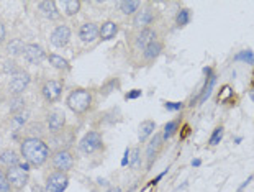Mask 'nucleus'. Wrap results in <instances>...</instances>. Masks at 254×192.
<instances>
[{
	"mask_svg": "<svg viewBox=\"0 0 254 192\" xmlns=\"http://www.w3.org/2000/svg\"><path fill=\"white\" fill-rule=\"evenodd\" d=\"M20 154L30 166L40 168L51 156V148L43 138L25 136L20 141Z\"/></svg>",
	"mask_w": 254,
	"mask_h": 192,
	"instance_id": "f257e3e1",
	"label": "nucleus"
},
{
	"mask_svg": "<svg viewBox=\"0 0 254 192\" xmlns=\"http://www.w3.org/2000/svg\"><path fill=\"white\" fill-rule=\"evenodd\" d=\"M66 104L74 114L82 115L92 107V94L87 89H74L72 92H69Z\"/></svg>",
	"mask_w": 254,
	"mask_h": 192,
	"instance_id": "f03ea898",
	"label": "nucleus"
},
{
	"mask_svg": "<svg viewBox=\"0 0 254 192\" xmlns=\"http://www.w3.org/2000/svg\"><path fill=\"white\" fill-rule=\"evenodd\" d=\"M30 164L28 163H20L18 166H13V168H8L5 173H7V178L10 181V184H12L13 191H21L26 186L30 179Z\"/></svg>",
	"mask_w": 254,
	"mask_h": 192,
	"instance_id": "7ed1b4c3",
	"label": "nucleus"
},
{
	"mask_svg": "<svg viewBox=\"0 0 254 192\" xmlns=\"http://www.w3.org/2000/svg\"><path fill=\"white\" fill-rule=\"evenodd\" d=\"M51 166L58 173H67L74 168V156L69 149H58L51 156Z\"/></svg>",
	"mask_w": 254,
	"mask_h": 192,
	"instance_id": "20e7f679",
	"label": "nucleus"
},
{
	"mask_svg": "<svg viewBox=\"0 0 254 192\" xmlns=\"http://www.w3.org/2000/svg\"><path fill=\"white\" fill-rule=\"evenodd\" d=\"M104 146V140L99 131H87L82 136V140L79 141V149L84 154H92Z\"/></svg>",
	"mask_w": 254,
	"mask_h": 192,
	"instance_id": "39448f33",
	"label": "nucleus"
},
{
	"mask_svg": "<svg viewBox=\"0 0 254 192\" xmlns=\"http://www.w3.org/2000/svg\"><path fill=\"white\" fill-rule=\"evenodd\" d=\"M30 81H31L30 74L26 71H23V69L18 71L17 74H13V76L10 77V81H8L10 94H12V95H21L26 90V87L30 85Z\"/></svg>",
	"mask_w": 254,
	"mask_h": 192,
	"instance_id": "423d86ee",
	"label": "nucleus"
},
{
	"mask_svg": "<svg viewBox=\"0 0 254 192\" xmlns=\"http://www.w3.org/2000/svg\"><path fill=\"white\" fill-rule=\"evenodd\" d=\"M69 186V178L66 173H58V171H53V173L46 178V186L45 189L46 192H64Z\"/></svg>",
	"mask_w": 254,
	"mask_h": 192,
	"instance_id": "0eeeda50",
	"label": "nucleus"
},
{
	"mask_svg": "<svg viewBox=\"0 0 254 192\" xmlns=\"http://www.w3.org/2000/svg\"><path fill=\"white\" fill-rule=\"evenodd\" d=\"M66 127V117H64L63 112L59 110H53L46 115V130L53 133V135H58L61 133Z\"/></svg>",
	"mask_w": 254,
	"mask_h": 192,
	"instance_id": "6e6552de",
	"label": "nucleus"
},
{
	"mask_svg": "<svg viewBox=\"0 0 254 192\" xmlns=\"http://www.w3.org/2000/svg\"><path fill=\"white\" fill-rule=\"evenodd\" d=\"M41 94L46 102H58L63 94V82L61 81H46L41 87Z\"/></svg>",
	"mask_w": 254,
	"mask_h": 192,
	"instance_id": "1a4fd4ad",
	"label": "nucleus"
},
{
	"mask_svg": "<svg viewBox=\"0 0 254 192\" xmlns=\"http://www.w3.org/2000/svg\"><path fill=\"white\" fill-rule=\"evenodd\" d=\"M50 41L53 46L64 48L67 46V43L71 41V28L67 25H58L55 30L51 31Z\"/></svg>",
	"mask_w": 254,
	"mask_h": 192,
	"instance_id": "9d476101",
	"label": "nucleus"
},
{
	"mask_svg": "<svg viewBox=\"0 0 254 192\" xmlns=\"http://www.w3.org/2000/svg\"><path fill=\"white\" fill-rule=\"evenodd\" d=\"M161 146H163V135L156 133L154 138H151L148 146H146V166H148V169L153 166V163L156 161V158H158Z\"/></svg>",
	"mask_w": 254,
	"mask_h": 192,
	"instance_id": "9b49d317",
	"label": "nucleus"
},
{
	"mask_svg": "<svg viewBox=\"0 0 254 192\" xmlns=\"http://www.w3.org/2000/svg\"><path fill=\"white\" fill-rule=\"evenodd\" d=\"M23 60L30 64H40L43 60L46 58V53L45 50L40 46V45H35V43H28L25 46V51H23Z\"/></svg>",
	"mask_w": 254,
	"mask_h": 192,
	"instance_id": "f8f14e48",
	"label": "nucleus"
},
{
	"mask_svg": "<svg viewBox=\"0 0 254 192\" xmlns=\"http://www.w3.org/2000/svg\"><path fill=\"white\" fill-rule=\"evenodd\" d=\"M153 20H154V10L151 7H146V8L138 10V12L134 13L133 26L134 28H139V30L148 28V25L153 23Z\"/></svg>",
	"mask_w": 254,
	"mask_h": 192,
	"instance_id": "ddd939ff",
	"label": "nucleus"
},
{
	"mask_svg": "<svg viewBox=\"0 0 254 192\" xmlns=\"http://www.w3.org/2000/svg\"><path fill=\"white\" fill-rule=\"evenodd\" d=\"M158 41V33H156V30L153 28H143L139 30V33L136 35V38H134V43H136V46L139 50H146L149 45H153V43Z\"/></svg>",
	"mask_w": 254,
	"mask_h": 192,
	"instance_id": "4468645a",
	"label": "nucleus"
},
{
	"mask_svg": "<svg viewBox=\"0 0 254 192\" xmlns=\"http://www.w3.org/2000/svg\"><path fill=\"white\" fill-rule=\"evenodd\" d=\"M38 8L43 13V17H46L48 20H59L61 18V12L58 10V3L55 0H43L38 3Z\"/></svg>",
	"mask_w": 254,
	"mask_h": 192,
	"instance_id": "2eb2a0df",
	"label": "nucleus"
},
{
	"mask_svg": "<svg viewBox=\"0 0 254 192\" xmlns=\"http://www.w3.org/2000/svg\"><path fill=\"white\" fill-rule=\"evenodd\" d=\"M79 38L84 43H92L99 38V26L95 23H84L79 28Z\"/></svg>",
	"mask_w": 254,
	"mask_h": 192,
	"instance_id": "dca6fc26",
	"label": "nucleus"
},
{
	"mask_svg": "<svg viewBox=\"0 0 254 192\" xmlns=\"http://www.w3.org/2000/svg\"><path fill=\"white\" fill-rule=\"evenodd\" d=\"M0 164L5 168H13V166H18L20 164V156L18 153L15 151V149H3V151H0Z\"/></svg>",
	"mask_w": 254,
	"mask_h": 192,
	"instance_id": "f3484780",
	"label": "nucleus"
},
{
	"mask_svg": "<svg viewBox=\"0 0 254 192\" xmlns=\"http://www.w3.org/2000/svg\"><path fill=\"white\" fill-rule=\"evenodd\" d=\"M118 33V25L115 21H105V23H102V26L99 28V36L104 41H109L112 38H115V35Z\"/></svg>",
	"mask_w": 254,
	"mask_h": 192,
	"instance_id": "a211bd4d",
	"label": "nucleus"
},
{
	"mask_svg": "<svg viewBox=\"0 0 254 192\" xmlns=\"http://www.w3.org/2000/svg\"><path fill=\"white\" fill-rule=\"evenodd\" d=\"M215 85H217V76H215V74H210V76H207V81H205V85H203L202 92H200V97H198L200 104H203L205 100H207L210 95H212Z\"/></svg>",
	"mask_w": 254,
	"mask_h": 192,
	"instance_id": "6ab92c4d",
	"label": "nucleus"
},
{
	"mask_svg": "<svg viewBox=\"0 0 254 192\" xmlns=\"http://www.w3.org/2000/svg\"><path fill=\"white\" fill-rule=\"evenodd\" d=\"M154 130H156V124H154L153 120H144V122H141V125H139V131H138L139 141L144 143L149 136H153Z\"/></svg>",
	"mask_w": 254,
	"mask_h": 192,
	"instance_id": "aec40b11",
	"label": "nucleus"
},
{
	"mask_svg": "<svg viewBox=\"0 0 254 192\" xmlns=\"http://www.w3.org/2000/svg\"><path fill=\"white\" fill-rule=\"evenodd\" d=\"M25 46H26V43H23V40H20V38L10 40V43L7 45V55L12 56V58L21 56L25 51Z\"/></svg>",
	"mask_w": 254,
	"mask_h": 192,
	"instance_id": "412c9836",
	"label": "nucleus"
},
{
	"mask_svg": "<svg viewBox=\"0 0 254 192\" xmlns=\"http://www.w3.org/2000/svg\"><path fill=\"white\" fill-rule=\"evenodd\" d=\"M161 51H163V43L156 41L153 45H149L146 50H143V58L146 61H154L161 55Z\"/></svg>",
	"mask_w": 254,
	"mask_h": 192,
	"instance_id": "4be33fe9",
	"label": "nucleus"
},
{
	"mask_svg": "<svg viewBox=\"0 0 254 192\" xmlns=\"http://www.w3.org/2000/svg\"><path fill=\"white\" fill-rule=\"evenodd\" d=\"M8 110L12 115L23 112L25 110V99L21 97V95H12L8 100Z\"/></svg>",
	"mask_w": 254,
	"mask_h": 192,
	"instance_id": "5701e85b",
	"label": "nucleus"
},
{
	"mask_svg": "<svg viewBox=\"0 0 254 192\" xmlns=\"http://www.w3.org/2000/svg\"><path fill=\"white\" fill-rule=\"evenodd\" d=\"M141 7V2L138 0H125V2H120V12L123 15H134Z\"/></svg>",
	"mask_w": 254,
	"mask_h": 192,
	"instance_id": "b1692460",
	"label": "nucleus"
},
{
	"mask_svg": "<svg viewBox=\"0 0 254 192\" xmlns=\"http://www.w3.org/2000/svg\"><path fill=\"white\" fill-rule=\"evenodd\" d=\"M48 61H50V64L53 67L59 69V71H69V63H67V60H64L63 56L50 55V56H48Z\"/></svg>",
	"mask_w": 254,
	"mask_h": 192,
	"instance_id": "393cba45",
	"label": "nucleus"
},
{
	"mask_svg": "<svg viewBox=\"0 0 254 192\" xmlns=\"http://www.w3.org/2000/svg\"><path fill=\"white\" fill-rule=\"evenodd\" d=\"M80 5H82V3H80L79 0H64V2H63L64 13H66L67 17H74V15L79 13Z\"/></svg>",
	"mask_w": 254,
	"mask_h": 192,
	"instance_id": "a878e982",
	"label": "nucleus"
},
{
	"mask_svg": "<svg viewBox=\"0 0 254 192\" xmlns=\"http://www.w3.org/2000/svg\"><path fill=\"white\" fill-rule=\"evenodd\" d=\"M28 117L30 114L26 110L20 112V114H15L12 117V125L15 127V130H21V128L26 125V122H28Z\"/></svg>",
	"mask_w": 254,
	"mask_h": 192,
	"instance_id": "bb28decb",
	"label": "nucleus"
},
{
	"mask_svg": "<svg viewBox=\"0 0 254 192\" xmlns=\"http://www.w3.org/2000/svg\"><path fill=\"white\" fill-rule=\"evenodd\" d=\"M177 128H179V120L167 122V124L164 125V130H163V141L169 140L171 136H174L176 133H177Z\"/></svg>",
	"mask_w": 254,
	"mask_h": 192,
	"instance_id": "cd10ccee",
	"label": "nucleus"
},
{
	"mask_svg": "<svg viewBox=\"0 0 254 192\" xmlns=\"http://www.w3.org/2000/svg\"><path fill=\"white\" fill-rule=\"evenodd\" d=\"M128 166L131 169H139V166H141V149L139 148L131 149V156H129Z\"/></svg>",
	"mask_w": 254,
	"mask_h": 192,
	"instance_id": "c85d7f7f",
	"label": "nucleus"
},
{
	"mask_svg": "<svg viewBox=\"0 0 254 192\" xmlns=\"http://www.w3.org/2000/svg\"><path fill=\"white\" fill-rule=\"evenodd\" d=\"M223 133H225V128L223 127H217V128H215L213 133L208 138V145L210 146H217L218 143L223 140Z\"/></svg>",
	"mask_w": 254,
	"mask_h": 192,
	"instance_id": "c756f323",
	"label": "nucleus"
},
{
	"mask_svg": "<svg viewBox=\"0 0 254 192\" xmlns=\"http://www.w3.org/2000/svg\"><path fill=\"white\" fill-rule=\"evenodd\" d=\"M189 21H190V10L189 8H181L179 10V13H177V17H176V23L177 26H186Z\"/></svg>",
	"mask_w": 254,
	"mask_h": 192,
	"instance_id": "7c9ffc66",
	"label": "nucleus"
},
{
	"mask_svg": "<svg viewBox=\"0 0 254 192\" xmlns=\"http://www.w3.org/2000/svg\"><path fill=\"white\" fill-rule=\"evenodd\" d=\"M235 61H243L246 64H251L254 66V53L251 50H245V51H240L238 55L235 56Z\"/></svg>",
	"mask_w": 254,
	"mask_h": 192,
	"instance_id": "2f4dec72",
	"label": "nucleus"
},
{
	"mask_svg": "<svg viewBox=\"0 0 254 192\" xmlns=\"http://www.w3.org/2000/svg\"><path fill=\"white\" fill-rule=\"evenodd\" d=\"M2 71H3L5 74H8L10 77H12L13 74H17L18 71H21V69L17 66V63H15V61H3V64H2Z\"/></svg>",
	"mask_w": 254,
	"mask_h": 192,
	"instance_id": "473e14b6",
	"label": "nucleus"
},
{
	"mask_svg": "<svg viewBox=\"0 0 254 192\" xmlns=\"http://www.w3.org/2000/svg\"><path fill=\"white\" fill-rule=\"evenodd\" d=\"M0 192H13L12 184L7 178V173L0 169Z\"/></svg>",
	"mask_w": 254,
	"mask_h": 192,
	"instance_id": "72a5a7b5",
	"label": "nucleus"
},
{
	"mask_svg": "<svg viewBox=\"0 0 254 192\" xmlns=\"http://www.w3.org/2000/svg\"><path fill=\"white\" fill-rule=\"evenodd\" d=\"M164 109L169 112H179L184 109V104L182 102H164Z\"/></svg>",
	"mask_w": 254,
	"mask_h": 192,
	"instance_id": "f704fd0d",
	"label": "nucleus"
},
{
	"mask_svg": "<svg viewBox=\"0 0 254 192\" xmlns=\"http://www.w3.org/2000/svg\"><path fill=\"white\" fill-rule=\"evenodd\" d=\"M143 95V90H139V89H133L131 92H128L125 95V99L127 100H134V99H138V97H141Z\"/></svg>",
	"mask_w": 254,
	"mask_h": 192,
	"instance_id": "c9c22d12",
	"label": "nucleus"
},
{
	"mask_svg": "<svg viewBox=\"0 0 254 192\" xmlns=\"http://www.w3.org/2000/svg\"><path fill=\"white\" fill-rule=\"evenodd\" d=\"M115 84H117V82H115V79H112L110 82H107V84L104 85V87H102V90H104V94H105V95H107V94H110L112 90L115 89Z\"/></svg>",
	"mask_w": 254,
	"mask_h": 192,
	"instance_id": "e433bc0d",
	"label": "nucleus"
},
{
	"mask_svg": "<svg viewBox=\"0 0 254 192\" xmlns=\"http://www.w3.org/2000/svg\"><path fill=\"white\" fill-rule=\"evenodd\" d=\"M129 156H131V148H127L125 154H123V159H122V166H127L129 163Z\"/></svg>",
	"mask_w": 254,
	"mask_h": 192,
	"instance_id": "4c0bfd02",
	"label": "nucleus"
},
{
	"mask_svg": "<svg viewBox=\"0 0 254 192\" xmlns=\"http://www.w3.org/2000/svg\"><path fill=\"white\" fill-rule=\"evenodd\" d=\"M5 36H7V28H5L3 21H0V45L5 41Z\"/></svg>",
	"mask_w": 254,
	"mask_h": 192,
	"instance_id": "58836bf2",
	"label": "nucleus"
},
{
	"mask_svg": "<svg viewBox=\"0 0 254 192\" xmlns=\"http://www.w3.org/2000/svg\"><path fill=\"white\" fill-rule=\"evenodd\" d=\"M251 181H253V176H250V178H248V179L245 181V183H243V184L240 186V188H238V191H236V192H243V191H245V189H246V186L250 184Z\"/></svg>",
	"mask_w": 254,
	"mask_h": 192,
	"instance_id": "ea45409f",
	"label": "nucleus"
},
{
	"mask_svg": "<svg viewBox=\"0 0 254 192\" xmlns=\"http://www.w3.org/2000/svg\"><path fill=\"white\" fill-rule=\"evenodd\" d=\"M230 94H231L230 87H228V85H225V87H223V95H221V97H218V100H225Z\"/></svg>",
	"mask_w": 254,
	"mask_h": 192,
	"instance_id": "a19ab883",
	"label": "nucleus"
},
{
	"mask_svg": "<svg viewBox=\"0 0 254 192\" xmlns=\"http://www.w3.org/2000/svg\"><path fill=\"white\" fill-rule=\"evenodd\" d=\"M31 192H46V189L43 188L40 184H33V188H31Z\"/></svg>",
	"mask_w": 254,
	"mask_h": 192,
	"instance_id": "79ce46f5",
	"label": "nucleus"
},
{
	"mask_svg": "<svg viewBox=\"0 0 254 192\" xmlns=\"http://www.w3.org/2000/svg\"><path fill=\"white\" fill-rule=\"evenodd\" d=\"M107 192H123L120 188H118V186H113V188H109V191Z\"/></svg>",
	"mask_w": 254,
	"mask_h": 192,
	"instance_id": "37998d69",
	"label": "nucleus"
},
{
	"mask_svg": "<svg viewBox=\"0 0 254 192\" xmlns=\"http://www.w3.org/2000/svg\"><path fill=\"white\" fill-rule=\"evenodd\" d=\"M200 164H202V159H193V161H192V166L193 168H198Z\"/></svg>",
	"mask_w": 254,
	"mask_h": 192,
	"instance_id": "c03bdc74",
	"label": "nucleus"
}]
</instances>
